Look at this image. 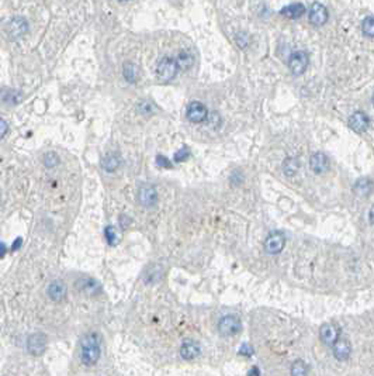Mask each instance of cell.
I'll return each mask as SVG.
<instances>
[{
    "label": "cell",
    "instance_id": "25",
    "mask_svg": "<svg viewBox=\"0 0 374 376\" xmlns=\"http://www.w3.org/2000/svg\"><path fill=\"white\" fill-rule=\"evenodd\" d=\"M308 372V366H307V363L301 361V359H298V361H295L293 363V366H291V373L293 375H305Z\"/></svg>",
    "mask_w": 374,
    "mask_h": 376
},
{
    "label": "cell",
    "instance_id": "31",
    "mask_svg": "<svg viewBox=\"0 0 374 376\" xmlns=\"http://www.w3.org/2000/svg\"><path fill=\"white\" fill-rule=\"evenodd\" d=\"M236 42H238V44L243 48V46H246L248 44H249V37H248L245 33H239L238 35H236Z\"/></svg>",
    "mask_w": 374,
    "mask_h": 376
},
{
    "label": "cell",
    "instance_id": "38",
    "mask_svg": "<svg viewBox=\"0 0 374 376\" xmlns=\"http://www.w3.org/2000/svg\"><path fill=\"white\" fill-rule=\"evenodd\" d=\"M118 2H121V3H124V2H131V0H118Z\"/></svg>",
    "mask_w": 374,
    "mask_h": 376
},
{
    "label": "cell",
    "instance_id": "15",
    "mask_svg": "<svg viewBox=\"0 0 374 376\" xmlns=\"http://www.w3.org/2000/svg\"><path fill=\"white\" fill-rule=\"evenodd\" d=\"M319 337H321V341L327 345H334L335 341L339 338V331L335 327L334 324L327 323L322 325L319 328Z\"/></svg>",
    "mask_w": 374,
    "mask_h": 376
},
{
    "label": "cell",
    "instance_id": "28",
    "mask_svg": "<svg viewBox=\"0 0 374 376\" xmlns=\"http://www.w3.org/2000/svg\"><path fill=\"white\" fill-rule=\"evenodd\" d=\"M189 158H190V151H189L186 147L182 148V150H179V151L175 154V157H173L175 162H184V161H187Z\"/></svg>",
    "mask_w": 374,
    "mask_h": 376
},
{
    "label": "cell",
    "instance_id": "13",
    "mask_svg": "<svg viewBox=\"0 0 374 376\" xmlns=\"http://www.w3.org/2000/svg\"><path fill=\"white\" fill-rule=\"evenodd\" d=\"M349 124L352 127V130L356 132H363L366 131L370 125V119L366 113L363 112H354L352 114V117L349 120Z\"/></svg>",
    "mask_w": 374,
    "mask_h": 376
},
{
    "label": "cell",
    "instance_id": "32",
    "mask_svg": "<svg viewBox=\"0 0 374 376\" xmlns=\"http://www.w3.org/2000/svg\"><path fill=\"white\" fill-rule=\"evenodd\" d=\"M239 354L243 356H250L253 354V348L250 347L249 344H243L242 347H241V350H239Z\"/></svg>",
    "mask_w": 374,
    "mask_h": 376
},
{
    "label": "cell",
    "instance_id": "3",
    "mask_svg": "<svg viewBox=\"0 0 374 376\" xmlns=\"http://www.w3.org/2000/svg\"><path fill=\"white\" fill-rule=\"evenodd\" d=\"M308 64V54L304 53V51H295V53L291 54V57H290L289 60L290 72L295 75V76H300V75H302V73L307 71Z\"/></svg>",
    "mask_w": 374,
    "mask_h": 376
},
{
    "label": "cell",
    "instance_id": "35",
    "mask_svg": "<svg viewBox=\"0 0 374 376\" xmlns=\"http://www.w3.org/2000/svg\"><path fill=\"white\" fill-rule=\"evenodd\" d=\"M21 244H23V240H21V238H17V240H16V241H14L13 247H12V251L19 250V248H20V245H21Z\"/></svg>",
    "mask_w": 374,
    "mask_h": 376
},
{
    "label": "cell",
    "instance_id": "5",
    "mask_svg": "<svg viewBox=\"0 0 374 376\" xmlns=\"http://www.w3.org/2000/svg\"><path fill=\"white\" fill-rule=\"evenodd\" d=\"M286 245V236L282 231H272L268 238L264 240V251L270 255L280 254Z\"/></svg>",
    "mask_w": 374,
    "mask_h": 376
},
{
    "label": "cell",
    "instance_id": "24",
    "mask_svg": "<svg viewBox=\"0 0 374 376\" xmlns=\"http://www.w3.org/2000/svg\"><path fill=\"white\" fill-rule=\"evenodd\" d=\"M361 31L366 37L374 38V17L373 16H367L363 23H361Z\"/></svg>",
    "mask_w": 374,
    "mask_h": 376
},
{
    "label": "cell",
    "instance_id": "7",
    "mask_svg": "<svg viewBox=\"0 0 374 376\" xmlns=\"http://www.w3.org/2000/svg\"><path fill=\"white\" fill-rule=\"evenodd\" d=\"M328 19H329L328 9L324 6L322 3H318V2L312 3V6L309 7L308 10L309 23L315 27H321L328 21Z\"/></svg>",
    "mask_w": 374,
    "mask_h": 376
},
{
    "label": "cell",
    "instance_id": "10",
    "mask_svg": "<svg viewBox=\"0 0 374 376\" xmlns=\"http://www.w3.org/2000/svg\"><path fill=\"white\" fill-rule=\"evenodd\" d=\"M27 350L31 355H41L46 350V337L41 333H35L27 340Z\"/></svg>",
    "mask_w": 374,
    "mask_h": 376
},
{
    "label": "cell",
    "instance_id": "33",
    "mask_svg": "<svg viewBox=\"0 0 374 376\" xmlns=\"http://www.w3.org/2000/svg\"><path fill=\"white\" fill-rule=\"evenodd\" d=\"M208 121H210V124L214 125V128H216V127H218V125H220V121H221V119H220L218 113H212L210 117H208Z\"/></svg>",
    "mask_w": 374,
    "mask_h": 376
},
{
    "label": "cell",
    "instance_id": "8",
    "mask_svg": "<svg viewBox=\"0 0 374 376\" xmlns=\"http://www.w3.org/2000/svg\"><path fill=\"white\" fill-rule=\"evenodd\" d=\"M186 116H187V119L190 120L191 123H203L205 120L208 119V110H207V107L203 105V103H200V102H191L189 107H187V110H186Z\"/></svg>",
    "mask_w": 374,
    "mask_h": 376
},
{
    "label": "cell",
    "instance_id": "6",
    "mask_svg": "<svg viewBox=\"0 0 374 376\" xmlns=\"http://www.w3.org/2000/svg\"><path fill=\"white\" fill-rule=\"evenodd\" d=\"M6 34L12 40H17L23 37L28 31V23L23 17H13L10 21H7L5 26Z\"/></svg>",
    "mask_w": 374,
    "mask_h": 376
},
{
    "label": "cell",
    "instance_id": "2",
    "mask_svg": "<svg viewBox=\"0 0 374 376\" xmlns=\"http://www.w3.org/2000/svg\"><path fill=\"white\" fill-rule=\"evenodd\" d=\"M177 71H179L177 61L169 58V57H165L159 61L156 66L157 79L162 80V82H171L176 78Z\"/></svg>",
    "mask_w": 374,
    "mask_h": 376
},
{
    "label": "cell",
    "instance_id": "20",
    "mask_svg": "<svg viewBox=\"0 0 374 376\" xmlns=\"http://www.w3.org/2000/svg\"><path fill=\"white\" fill-rule=\"evenodd\" d=\"M123 75H124L127 82L135 83L139 79V69H138V66L135 64L127 62V64H124V68H123Z\"/></svg>",
    "mask_w": 374,
    "mask_h": 376
},
{
    "label": "cell",
    "instance_id": "34",
    "mask_svg": "<svg viewBox=\"0 0 374 376\" xmlns=\"http://www.w3.org/2000/svg\"><path fill=\"white\" fill-rule=\"evenodd\" d=\"M7 128H9V125H7L6 120L2 119V138H5V135H6Z\"/></svg>",
    "mask_w": 374,
    "mask_h": 376
},
{
    "label": "cell",
    "instance_id": "21",
    "mask_svg": "<svg viewBox=\"0 0 374 376\" xmlns=\"http://www.w3.org/2000/svg\"><path fill=\"white\" fill-rule=\"evenodd\" d=\"M101 166H103V169H104L105 172H114L118 166H120V158H118V155H116V154H110V155L104 157L103 161H101Z\"/></svg>",
    "mask_w": 374,
    "mask_h": 376
},
{
    "label": "cell",
    "instance_id": "26",
    "mask_svg": "<svg viewBox=\"0 0 374 376\" xmlns=\"http://www.w3.org/2000/svg\"><path fill=\"white\" fill-rule=\"evenodd\" d=\"M3 100L7 102V103H12V105H16L21 100V93L17 92V90H9V95L6 92L3 93Z\"/></svg>",
    "mask_w": 374,
    "mask_h": 376
},
{
    "label": "cell",
    "instance_id": "9",
    "mask_svg": "<svg viewBox=\"0 0 374 376\" xmlns=\"http://www.w3.org/2000/svg\"><path fill=\"white\" fill-rule=\"evenodd\" d=\"M138 202L144 207H153L157 203V192L152 185H141L138 189Z\"/></svg>",
    "mask_w": 374,
    "mask_h": 376
},
{
    "label": "cell",
    "instance_id": "27",
    "mask_svg": "<svg viewBox=\"0 0 374 376\" xmlns=\"http://www.w3.org/2000/svg\"><path fill=\"white\" fill-rule=\"evenodd\" d=\"M58 162H59V158L55 152H52V151L46 152L45 157H44V165H45L46 168H54V166L58 165Z\"/></svg>",
    "mask_w": 374,
    "mask_h": 376
},
{
    "label": "cell",
    "instance_id": "1",
    "mask_svg": "<svg viewBox=\"0 0 374 376\" xmlns=\"http://www.w3.org/2000/svg\"><path fill=\"white\" fill-rule=\"evenodd\" d=\"M100 338L97 334H87L82 340V351H80V359L86 366H93L100 358Z\"/></svg>",
    "mask_w": 374,
    "mask_h": 376
},
{
    "label": "cell",
    "instance_id": "30",
    "mask_svg": "<svg viewBox=\"0 0 374 376\" xmlns=\"http://www.w3.org/2000/svg\"><path fill=\"white\" fill-rule=\"evenodd\" d=\"M156 164L157 166H161V168H172L171 161L166 158V157H164V155H157Z\"/></svg>",
    "mask_w": 374,
    "mask_h": 376
},
{
    "label": "cell",
    "instance_id": "4",
    "mask_svg": "<svg viewBox=\"0 0 374 376\" xmlns=\"http://www.w3.org/2000/svg\"><path fill=\"white\" fill-rule=\"evenodd\" d=\"M241 330H242V323H241V320L236 316H232V314L223 317V318L220 320V323H218V331H220L221 336L225 337L235 336L238 333H241Z\"/></svg>",
    "mask_w": 374,
    "mask_h": 376
},
{
    "label": "cell",
    "instance_id": "17",
    "mask_svg": "<svg viewBox=\"0 0 374 376\" xmlns=\"http://www.w3.org/2000/svg\"><path fill=\"white\" fill-rule=\"evenodd\" d=\"M66 295V288L65 284L62 280H54L52 284L48 286V296L51 297V300L54 302H61L64 300V297Z\"/></svg>",
    "mask_w": 374,
    "mask_h": 376
},
{
    "label": "cell",
    "instance_id": "18",
    "mask_svg": "<svg viewBox=\"0 0 374 376\" xmlns=\"http://www.w3.org/2000/svg\"><path fill=\"white\" fill-rule=\"evenodd\" d=\"M354 192L359 196H368L374 189V183L368 178H361L354 183Z\"/></svg>",
    "mask_w": 374,
    "mask_h": 376
},
{
    "label": "cell",
    "instance_id": "23",
    "mask_svg": "<svg viewBox=\"0 0 374 376\" xmlns=\"http://www.w3.org/2000/svg\"><path fill=\"white\" fill-rule=\"evenodd\" d=\"M298 168H300V162L297 158H287L283 164V171L287 176H294L298 172Z\"/></svg>",
    "mask_w": 374,
    "mask_h": 376
},
{
    "label": "cell",
    "instance_id": "12",
    "mask_svg": "<svg viewBox=\"0 0 374 376\" xmlns=\"http://www.w3.org/2000/svg\"><path fill=\"white\" fill-rule=\"evenodd\" d=\"M332 350H334V355L338 361H346L350 356V352H352V347L346 338H338L335 344L332 345Z\"/></svg>",
    "mask_w": 374,
    "mask_h": 376
},
{
    "label": "cell",
    "instance_id": "11",
    "mask_svg": "<svg viewBox=\"0 0 374 376\" xmlns=\"http://www.w3.org/2000/svg\"><path fill=\"white\" fill-rule=\"evenodd\" d=\"M309 168L315 173H324L329 169V158L324 152H315L309 158Z\"/></svg>",
    "mask_w": 374,
    "mask_h": 376
},
{
    "label": "cell",
    "instance_id": "19",
    "mask_svg": "<svg viewBox=\"0 0 374 376\" xmlns=\"http://www.w3.org/2000/svg\"><path fill=\"white\" fill-rule=\"evenodd\" d=\"M78 288H80L82 291H85L87 295H97L101 291V286L98 282H96L94 279H89V277H85V279H82L80 282H79Z\"/></svg>",
    "mask_w": 374,
    "mask_h": 376
},
{
    "label": "cell",
    "instance_id": "29",
    "mask_svg": "<svg viewBox=\"0 0 374 376\" xmlns=\"http://www.w3.org/2000/svg\"><path fill=\"white\" fill-rule=\"evenodd\" d=\"M104 236H105V240H107V243H109L110 245L114 244V243H116V240H117L116 231H114V228H113V227H105Z\"/></svg>",
    "mask_w": 374,
    "mask_h": 376
},
{
    "label": "cell",
    "instance_id": "22",
    "mask_svg": "<svg viewBox=\"0 0 374 376\" xmlns=\"http://www.w3.org/2000/svg\"><path fill=\"white\" fill-rule=\"evenodd\" d=\"M177 65H179V69H182V71H187V69H190L191 66H193V55L190 53H187V51H183V53L179 54V57H177Z\"/></svg>",
    "mask_w": 374,
    "mask_h": 376
},
{
    "label": "cell",
    "instance_id": "37",
    "mask_svg": "<svg viewBox=\"0 0 374 376\" xmlns=\"http://www.w3.org/2000/svg\"><path fill=\"white\" fill-rule=\"evenodd\" d=\"M248 373H249V375H252V373H256V375H260V370H259V369H256V368H255V369L249 370V372H248Z\"/></svg>",
    "mask_w": 374,
    "mask_h": 376
},
{
    "label": "cell",
    "instance_id": "36",
    "mask_svg": "<svg viewBox=\"0 0 374 376\" xmlns=\"http://www.w3.org/2000/svg\"><path fill=\"white\" fill-rule=\"evenodd\" d=\"M368 217H370V221H371V224H374V205L371 206V209H370Z\"/></svg>",
    "mask_w": 374,
    "mask_h": 376
},
{
    "label": "cell",
    "instance_id": "16",
    "mask_svg": "<svg viewBox=\"0 0 374 376\" xmlns=\"http://www.w3.org/2000/svg\"><path fill=\"white\" fill-rule=\"evenodd\" d=\"M304 13H305V6L302 3H291L289 6L283 7L282 12H280L282 16H284L286 19H290V20H297Z\"/></svg>",
    "mask_w": 374,
    "mask_h": 376
},
{
    "label": "cell",
    "instance_id": "14",
    "mask_svg": "<svg viewBox=\"0 0 374 376\" xmlns=\"http://www.w3.org/2000/svg\"><path fill=\"white\" fill-rule=\"evenodd\" d=\"M200 351H201V348H200V344L197 341L186 340L180 347V355L186 361H191V359H194V358L200 355Z\"/></svg>",
    "mask_w": 374,
    "mask_h": 376
},
{
    "label": "cell",
    "instance_id": "39",
    "mask_svg": "<svg viewBox=\"0 0 374 376\" xmlns=\"http://www.w3.org/2000/svg\"><path fill=\"white\" fill-rule=\"evenodd\" d=\"M373 105H374V93H373Z\"/></svg>",
    "mask_w": 374,
    "mask_h": 376
}]
</instances>
